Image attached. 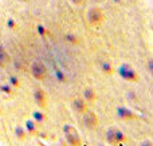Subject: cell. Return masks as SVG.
I'll return each mask as SVG.
<instances>
[{"label": "cell", "instance_id": "cell-5", "mask_svg": "<svg viewBox=\"0 0 153 146\" xmlns=\"http://www.w3.org/2000/svg\"><path fill=\"white\" fill-rule=\"evenodd\" d=\"M83 115V123L85 126H86L89 130H94V129L98 128V125H100V119H98V115L95 114L94 111H91V110H87Z\"/></svg>", "mask_w": 153, "mask_h": 146}, {"label": "cell", "instance_id": "cell-19", "mask_svg": "<svg viewBox=\"0 0 153 146\" xmlns=\"http://www.w3.org/2000/svg\"><path fill=\"white\" fill-rule=\"evenodd\" d=\"M140 146H153V142H152V141H149V139H145V141L141 142Z\"/></svg>", "mask_w": 153, "mask_h": 146}, {"label": "cell", "instance_id": "cell-21", "mask_svg": "<svg viewBox=\"0 0 153 146\" xmlns=\"http://www.w3.org/2000/svg\"><path fill=\"white\" fill-rule=\"evenodd\" d=\"M38 29H39V32H40V35H42V36L46 34V29L43 28V26H38Z\"/></svg>", "mask_w": 153, "mask_h": 146}, {"label": "cell", "instance_id": "cell-7", "mask_svg": "<svg viewBox=\"0 0 153 146\" xmlns=\"http://www.w3.org/2000/svg\"><path fill=\"white\" fill-rule=\"evenodd\" d=\"M117 115H118L120 119L122 121H133L136 119V114L134 111H132L130 109H128V107H118L117 109Z\"/></svg>", "mask_w": 153, "mask_h": 146}, {"label": "cell", "instance_id": "cell-15", "mask_svg": "<svg viewBox=\"0 0 153 146\" xmlns=\"http://www.w3.org/2000/svg\"><path fill=\"white\" fill-rule=\"evenodd\" d=\"M32 118H34L35 122H39L40 123V122H45L47 117H46V114H43L42 111H34V113H32Z\"/></svg>", "mask_w": 153, "mask_h": 146}, {"label": "cell", "instance_id": "cell-9", "mask_svg": "<svg viewBox=\"0 0 153 146\" xmlns=\"http://www.w3.org/2000/svg\"><path fill=\"white\" fill-rule=\"evenodd\" d=\"M83 99L86 102H89V103H93V102H95V99H97V93H95V90L93 87H86L83 91Z\"/></svg>", "mask_w": 153, "mask_h": 146}, {"label": "cell", "instance_id": "cell-14", "mask_svg": "<svg viewBox=\"0 0 153 146\" xmlns=\"http://www.w3.org/2000/svg\"><path fill=\"white\" fill-rule=\"evenodd\" d=\"M101 70H102V72L105 75H111L114 72V67L111 66V63H109V62H102Z\"/></svg>", "mask_w": 153, "mask_h": 146}, {"label": "cell", "instance_id": "cell-23", "mask_svg": "<svg viewBox=\"0 0 153 146\" xmlns=\"http://www.w3.org/2000/svg\"><path fill=\"white\" fill-rule=\"evenodd\" d=\"M97 146H106V145H102V144H100V145H97Z\"/></svg>", "mask_w": 153, "mask_h": 146}, {"label": "cell", "instance_id": "cell-18", "mask_svg": "<svg viewBox=\"0 0 153 146\" xmlns=\"http://www.w3.org/2000/svg\"><path fill=\"white\" fill-rule=\"evenodd\" d=\"M146 66H148L149 74H151L152 77H153V59H149V60H148V64H146Z\"/></svg>", "mask_w": 153, "mask_h": 146}, {"label": "cell", "instance_id": "cell-13", "mask_svg": "<svg viewBox=\"0 0 153 146\" xmlns=\"http://www.w3.org/2000/svg\"><path fill=\"white\" fill-rule=\"evenodd\" d=\"M10 60H11L10 55H8L4 50H0V67H1V69H4V67L10 63Z\"/></svg>", "mask_w": 153, "mask_h": 146}, {"label": "cell", "instance_id": "cell-2", "mask_svg": "<svg viewBox=\"0 0 153 146\" xmlns=\"http://www.w3.org/2000/svg\"><path fill=\"white\" fill-rule=\"evenodd\" d=\"M117 72H118L120 77H121L122 79H125L126 82L137 83L138 80H140V75H138V72L128 63L121 64V66L118 67V70H117Z\"/></svg>", "mask_w": 153, "mask_h": 146}, {"label": "cell", "instance_id": "cell-22", "mask_svg": "<svg viewBox=\"0 0 153 146\" xmlns=\"http://www.w3.org/2000/svg\"><path fill=\"white\" fill-rule=\"evenodd\" d=\"M93 1H94V3H95V4H100V3L105 1V0H93Z\"/></svg>", "mask_w": 153, "mask_h": 146}, {"label": "cell", "instance_id": "cell-6", "mask_svg": "<svg viewBox=\"0 0 153 146\" xmlns=\"http://www.w3.org/2000/svg\"><path fill=\"white\" fill-rule=\"evenodd\" d=\"M34 99H35V103L38 105V107L45 110L47 107L48 103V97L46 94V91L43 88H35L34 91Z\"/></svg>", "mask_w": 153, "mask_h": 146}, {"label": "cell", "instance_id": "cell-4", "mask_svg": "<svg viewBox=\"0 0 153 146\" xmlns=\"http://www.w3.org/2000/svg\"><path fill=\"white\" fill-rule=\"evenodd\" d=\"M31 74L36 80H45L47 77V67L43 62L34 60L31 64Z\"/></svg>", "mask_w": 153, "mask_h": 146}, {"label": "cell", "instance_id": "cell-8", "mask_svg": "<svg viewBox=\"0 0 153 146\" xmlns=\"http://www.w3.org/2000/svg\"><path fill=\"white\" fill-rule=\"evenodd\" d=\"M73 109L78 114H85L87 111V102L83 98H74V101H73Z\"/></svg>", "mask_w": 153, "mask_h": 146}, {"label": "cell", "instance_id": "cell-10", "mask_svg": "<svg viewBox=\"0 0 153 146\" xmlns=\"http://www.w3.org/2000/svg\"><path fill=\"white\" fill-rule=\"evenodd\" d=\"M106 142L111 146H118L120 145L118 142H117L116 133H114V128H109L108 131H106Z\"/></svg>", "mask_w": 153, "mask_h": 146}, {"label": "cell", "instance_id": "cell-11", "mask_svg": "<svg viewBox=\"0 0 153 146\" xmlns=\"http://www.w3.org/2000/svg\"><path fill=\"white\" fill-rule=\"evenodd\" d=\"M26 131L31 136H35L38 133V126H36V122L34 119H28L26 121Z\"/></svg>", "mask_w": 153, "mask_h": 146}, {"label": "cell", "instance_id": "cell-17", "mask_svg": "<svg viewBox=\"0 0 153 146\" xmlns=\"http://www.w3.org/2000/svg\"><path fill=\"white\" fill-rule=\"evenodd\" d=\"M66 39H67V42H70V43H73V44H76L78 43V39H76V36L75 35H67L66 36Z\"/></svg>", "mask_w": 153, "mask_h": 146}, {"label": "cell", "instance_id": "cell-20", "mask_svg": "<svg viewBox=\"0 0 153 146\" xmlns=\"http://www.w3.org/2000/svg\"><path fill=\"white\" fill-rule=\"evenodd\" d=\"M70 1H71L74 5H81V4H83L86 0H70Z\"/></svg>", "mask_w": 153, "mask_h": 146}, {"label": "cell", "instance_id": "cell-3", "mask_svg": "<svg viewBox=\"0 0 153 146\" xmlns=\"http://www.w3.org/2000/svg\"><path fill=\"white\" fill-rule=\"evenodd\" d=\"M87 21H89L91 26H100L105 21V13L101 10L98 5L91 7L87 11Z\"/></svg>", "mask_w": 153, "mask_h": 146}, {"label": "cell", "instance_id": "cell-1", "mask_svg": "<svg viewBox=\"0 0 153 146\" xmlns=\"http://www.w3.org/2000/svg\"><path fill=\"white\" fill-rule=\"evenodd\" d=\"M62 131H63L65 139L70 146H82V138L73 125H63Z\"/></svg>", "mask_w": 153, "mask_h": 146}, {"label": "cell", "instance_id": "cell-16", "mask_svg": "<svg viewBox=\"0 0 153 146\" xmlns=\"http://www.w3.org/2000/svg\"><path fill=\"white\" fill-rule=\"evenodd\" d=\"M114 133H116V138H117V142H118V144H124V142L126 141V137H125V134L122 133L120 129L114 128Z\"/></svg>", "mask_w": 153, "mask_h": 146}, {"label": "cell", "instance_id": "cell-12", "mask_svg": "<svg viewBox=\"0 0 153 146\" xmlns=\"http://www.w3.org/2000/svg\"><path fill=\"white\" fill-rule=\"evenodd\" d=\"M15 136L18 137L19 141H24V139L27 138V136H28V133L26 131L24 128H22V126H16L15 128Z\"/></svg>", "mask_w": 153, "mask_h": 146}]
</instances>
